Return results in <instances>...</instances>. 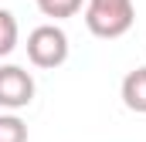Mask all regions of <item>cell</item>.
Instances as JSON below:
<instances>
[{"label": "cell", "mask_w": 146, "mask_h": 142, "mask_svg": "<svg viewBox=\"0 0 146 142\" xmlns=\"http://www.w3.org/2000/svg\"><path fill=\"white\" fill-rule=\"evenodd\" d=\"M136 24V3L133 0H85V27L88 34L115 41V37L129 34V27Z\"/></svg>", "instance_id": "1"}, {"label": "cell", "mask_w": 146, "mask_h": 142, "mask_svg": "<svg viewBox=\"0 0 146 142\" xmlns=\"http://www.w3.org/2000/svg\"><path fill=\"white\" fill-rule=\"evenodd\" d=\"M68 34L58 24H41L27 34V61L34 68H61L68 61Z\"/></svg>", "instance_id": "2"}, {"label": "cell", "mask_w": 146, "mask_h": 142, "mask_svg": "<svg viewBox=\"0 0 146 142\" xmlns=\"http://www.w3.org/2000/svg\"><path fill=\"white\" fill-rule=\"evenodd\" d=\"M34 102V78L21 64H0V108L21 112Z\"/></svg>", "instance_id": "3"}, {"label": "cell", "mask_w": 146, "mask_h": 142, "mask_svg": "<svg viewBox=\"0 0 146 142\" xmlns=\"http://www.w3.org/2000/svg\"><path fill=\"white\" fill-rule=\"evenodd\" d=\"M119 95H122V105L129 108V112L146 115V64L143 68H133L126 78H122Z\"/></svg>", "instance_id": "4"}, {"label": "cell", "mask_w": 146, "mask_h": 142, "mask_svg": "<svg viewBox=\"0 0 146 142\" xmlns=\"http://www.w3.org/2000/svg\"><path fill=\"white\" fill-rule=\"evenodd\" d=\"M17 41H21V27H17V17L0 7V58H10L17 51Z\"/></svg>", "instance_id": "5"}, {"label": "cell", "mask_w": 146, "mask_h": 142, "mask_svg": "<svg viewBox=\"0 0 146 142\" xmlns=\"http://www.w3.org/2000/svg\"><path fill=\"white\" fill-rule=\"evenodd\" d=\"M37 10L44 14V17H51V20H65V17H75L78 10H82V3L85 0H34Z\"/></svg>", "instance_id": "6"}, {"label": "cell", "mask_w": 146, "mask_h": 142, "mask_svg": "<svg viewBox=\"0 0 146 142\" xmlns=\"http://www.w3.org/2000/svg\"><path fill=\"white\" fill-rule=\"evenodd\" d=\"M0 142H27V122L17 112L0 115Z\"/></svg>", "instance_id": "7"}]
</instances>
